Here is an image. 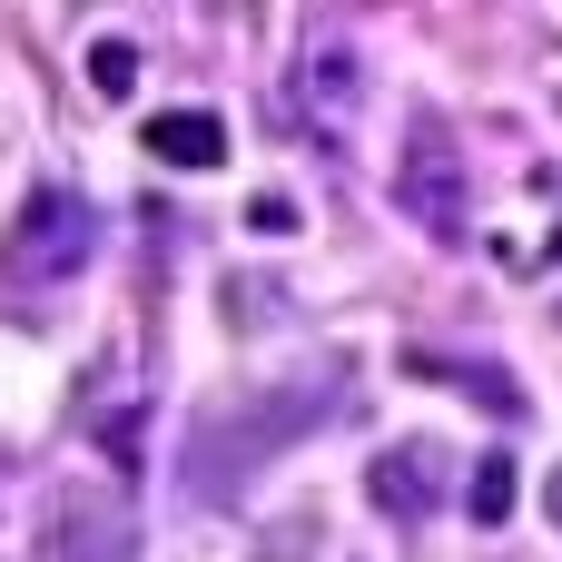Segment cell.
Wrapping results in <instances>:
<instances>
[{
	"label": "cell",
	"mask_w": 562,
	"mask_h": 562,
	"mask_svg": "<svg viewBox=\"0 0 562 562\" xmlns=\"http://www.w3.org/2000/svg\"><path fill=\"white\" fill-rule=\"evenodd\" d=\"M89 257H99V207L79 188H30L10 237H0V277L10 286H69Z\"/></svg>",
	"instance_id": "6da1fadb"
},
{
	"label": "cell",
	"mask_w": 562,
	"mask_h": 562,
	"mask_svg": "<svg viewBox=\"0 0 562 562\" xmlns=\"http://www.w3.org/2000/svg\"><path fill=\"white\" fill-rule=\"evenodd\" d=\"M30 562H138V514L119 484H49L40 514H30Z\"/></svg>",
	"instance_id": "7a4b0ae2"
},
{
	"label": "cell",
	"mask_w": 562,
	"mask_h": 562,
	"mask_svg": "<svg viewBox=\"0 0 562 562\" xmlns=\"http://www.w3.org/2000/svg\"><path fill=\"white\" fill-rule=\"evenodd\" d=\"M395 207L435 237V247H464L474 237V178H464V148L435 109H415L405 128V168H395Z\"/></svg>",
	"instance_id": "3957f363"
},
{
	"label": "cell",
	"mask_w": 562,
	"mask_h": 562,
	"mask_svg": "<svg viewBox=\"0 0 562 562\" xmlns=\"http://www.w3.org/2000/svg\"><path fill=\"white\" fill-rule=\"evenodd\" d=\"M296 109H306V128H326V138L366 109V59H356L346 30H316V40H306V59H296Z\"/></svg>",
	"instance_id": "277c9868"
},
{
	"label": "cell",
	"mask_w": 562,
	"mask_h": 562,
	"mask_svg": "<svg viewBox=\"0 0 562 562\" xmlns=\"http://www.w3.org/2000/svg\"><path fill=\"white\" fill-rule=\"evenodd\" d=\"M366 494H375V514L425 524V514L445 504V445H385L375 474H366Z\"/></svg>",
	"instance_id": "5b68a950"
},
{
	"label": "cell",
	"mask_w": 562,
	"mask_h": 562,
	"mask_svg": "<svg viewBox=\"0 0 562 562\" xmlns=\"http://www.w3.org/2000/svg\"><path fill=\"white\" fill-rule=\"evenodd\" d=\"M138 148H148L158 168H217V158H227V119H217V109H158V119L138 128Z\"/></svg>",
	"instance_id": "8992f818"
},
{
	"label": "cell",
	"mask_w": 562,
	"mask_h": 562,
	"mask_svg": "<svg viewBox=\"0 0 562 562\" xmlns=\"http://www.w3.org/2000/svg\"><path fill=\"white\" fill-rule=\"evenodd\" d=\"M405 375L454 385V395H474V405H484V415H504V425H524V415H533V405H524V385H514L504 366H464V356H425V346H415V356H405Z\"/></svg>",
	"instance_id": "52a82bcc"
},
{
	"label": "cell",
	"mask_w": 562,
	"mask_h": 562,
	"mask_svg": "<svg viewBox=\"0 0 562 562\" xmlns=\"http://www.w3.org/2000/svg\"><path fill=\"white\" fill-rule=\"evenodd\" d=\"M514 504H524V474H514V454H484V464H474V494H464V514H474L484 533H504V524H514Z\"/></svg>",
	"instance_id": "ba28073f"
},
{
	"label": "cell",
	"mask_w": 562,
	"mask_h": 562,
	"mask_svg": "<svg viewBox=\"0 0 562 562\" xmlns=\"http://www.w3.org/2000/svg\"><path fill=\"white\" fill-rule=\"evenodd\" d=\"M89 89H99V99H128V89H138V49H128V40H99V49H89Z\"/></svg>",
	"instance_id": "9c48e42d"
},
{
	"label": "cell",
	"mask_w": 562,
	"mask_h": 562,
	"mask_svg": "<svg viewBox=\"0 0 562 562\" xmlns=\"http://www.w3.org/2000/svg\"><path fill=\"white\" fill-rule=\"evenodd\" d=\"M247 227H257V237H296V198L257 188V198H247Z\"/></svg>",
	"instance_id": "30bf717a"
},
{
	"label": "cell",
	"mask_w": 562,
	"mask_h": 562,
	"mask_svg": "<svg viewBox=\"0 0 562 562\" xmlns=\"http://www.w3.org/2000/svg\"><path fill=\"white\" fill-rule=\"evenodd\" d=\"M543 514H553V524H562V464H553V484H543Z\"/></svg>",
	"instance_id": "8fae6325"
}]
</instances>
